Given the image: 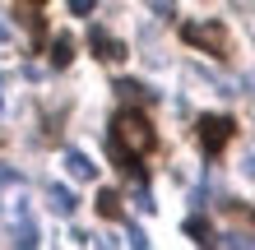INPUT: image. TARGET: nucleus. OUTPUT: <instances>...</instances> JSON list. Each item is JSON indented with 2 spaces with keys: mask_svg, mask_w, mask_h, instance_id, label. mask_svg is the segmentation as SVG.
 <instances>
[{
  "mask_svg": "<svg viewBox=\"0 0 255 250\" xmlns=\"http://www.w3.org/2000/svg\"><path fill=\"white\" fill-rule=\"evenodd\" d=\"M65 5H70V14H93L98 0H65Z\"/></svg>",
  "mask_w": 255,
  "mask_h": 250,
  "instance_id": "obj_11",
  "label": "nucleus"
},
{
  "mask_svg": "<svg viewBox=\"0 0 255 250\" xmlns=\"http://www.w3.org/2000/svg\"><path fill=\"white\" fill-rule=\"evenodd\" d=\"M28 5H47V0H28Z\"/></svg>",
  "mask_w": 255,
  "mask_h": 250,
  "instance_id": "obj_14",
  "label": "nucleus"
},
{
  "mask_svg": "<svg viewBox=\"0 0 255 250\" xmlns=\"http://www.w3.org/2000/svg\"><path fill=\"white\" fill-rule=\"evenodd\" d=\"M186 232H190V241H200V246H209V241H214V237H209V223H204V218H190V223H186Z\"/></svg>",
  "mask_w": 255,
  "mask_h": 250,
  "instance_id": "obj_10",
  "label": "nucleus"
},
{
  "mask_svg": "<svg viewBox=\"0 0 255 250\" xmlns=\"http://www.w3.org/2000/svg\"><path fill=\"white\" fill-rule=\"evenodd\" d=\"M65 171L74 176V181H93V176H98V163H88L84 153H65Z\"/></svg>",
  "mask_w": 255,
  "mask_h": 250,
  "instance_id": "obj_5",
  "label": "nucleus"
},
{
  "mask_svg": "<svg viewBox=\"0 0 255 250\" xmlns=\"http://www.w3.org/2000/svg\"><path fill=\"white\" fill-rule=\"evenodd\" d=\"M0 42H9V23L5 19H0Z\"/></svg>",
  "mask_w": 255,
  "mask_h": 250,
  "instance_id": "obj_12",
  "label": "nucleus"
},
{
  "mask_svg": "<svg viewBox=\"0 0 255 250\" xmlns=\"http://www.w3.org/2000/svg\"><path fill=\"white\" fill-rule=\"evenodd\" d=\"M98 213L102 218H121V195H116V190H102L98 195Z\"/></svg>",
  "mask_w": 255,
  "mask_h": 250,
  "instance_id": "obj_9",
  "label": "nucleus"
},
{
  "mask_svg": "<svg viewBox=\"0 0 255 250\" xmlns=\"http://www.w3.org/2000/svg\"><path fill=\"white\" fill-rule=\"evenodd\" d=\"M112 144H116V149H126V153H134V158H144V153L158 149V130L148 125L144 111L121 107V111H116V121H112Z\"/></svg>",
  "mask_w": 255,
  "mask_h": 250,
  "instance_id": "obj_1",
  "label": "nucleus"
},
{
  "mask_svg": "<svg viewBox=\"0 0 255 250\" xmlns=\"http://www.w3.org/2000/svg\"><path fill=\"white\" fill-rule=\"evenodd\" d=\"M88 47H93L98 61H126V42L121 37H112V33H102V28H88Z\"/></svg>",
  "mask_w": 255,
  "mask_h": 250,
  "instance_id": "obj_4",
  "label": "nucleus"
},
{
  "mask_svg": "<svg viewBox=\"0 0 255 250\" xmlns=\"http://www.w3.org/2000/svg\"><path fill=\"white\" fill-rule=\"evenodd\" d=\"M116 93H121V102H148V97H153L139 79H116Z\"/></svg>",
  "mask_w": 255,
  "mask_h": 250,
  "instance_id": "obj_6",
  "label": "nucleus"
},
{
  "mask_svg": "<svg viewBox=\"0 0 255 250\" xmlns=\"http://www.w3.org/2000/svg\"><path fill=\"white\" fill-rule=\"evenodd\" d=\"M181 42H190V47H200V51H209L214 61H223L228 56V28H223L218 19H204V23H181Z\"/></svg>",
  "mask_w": 255,
  "mask_h": 250,
  "instance_id": "obj_2",
  "label": "nucleus"
},
{
  "mask_svg": "<svg viewBox=\"0 0 255 250\" xmlns=\"http://www.w3.org/2000/svg\"><path fill=\"white\" fill-rule=\"evenodd\" d=\"M195 135H200V149H204L209 158H218V153L232 144V135H237V121H232V116H200Z\"/></svg>",
  "mask_w": 255,
  "mask_h": 250,
  "instance_id": "obj_3",
  "label": "nucleus"
},
{
  "mask_svg": "<svg viewBox=\"0 0 255 250\" xmlns=\"http://www.w3.org/2000/svg\"><path fill=\"white\" fill-rule=\"evenodd\" d=\"M47 204H51L56 213H74V195H70L65 185H51V190H47Z\"/></svg>",
  "mask_w": 255,
  "mask_h": 250,
  "instance_id": "obj_8",
  "label": "nucleus"
},
{
  "mask_svg": "<svg viewBox=\"0 0 255 250\" xmlns=\"http://www.w3.org/2000/svg\"><path fill=\"white\" fill-rule=\"evenodd\" d=\"M158 5H162V9H172V0H158Z\"/></svg>",
  "mask_w": 255,
  "mask_h": 250,
  "instance_id": "obj_13",
  "label": "nucleus"
},
{
  "mask_svg": "<svg viewBox=\"0 0 255 250\" xmlns=\"http://www.w3.org/2000/svg\"><path fill=\"white\" fill-rule=\"evenodd\" d=\"M70 61H74V42H70V37L61 33V37L51 42V65H56V70H65Z\"/></svg>",
  "mask_w": 255,
  "mask_h": 250,
  "instance_id": "obj_7",
  "label": "nucleus"
}]
</instances>
